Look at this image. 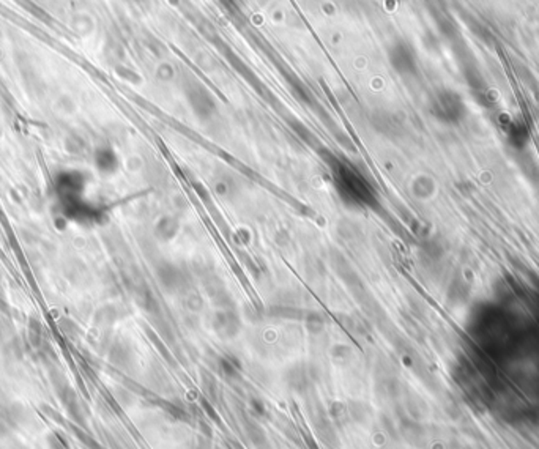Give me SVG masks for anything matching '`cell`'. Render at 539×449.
Listing matches in <instances>:
<instances>
[{"label":"cell","instance_id":"obj_1","mask_svg":"<svg viewBox=\"0 0 539 449\" xmlns=\"http://www.w3.org/2000/svg\"><path fill=\"white\" fill-rule=\"evenodd\" d=\"M330 168L333 183L344 202L357 206V209H361V206L371 209L377 204L375 189L357 169L337 159L331 161Z\"/></svg>","mask_w":539,"mask_h":449},{"label":"cell","instance_id":"obj_2","mask_svg":"<svg viewBox=\"0 0 539 449\" xmlns=\"http://www.w3.org/2000/svg\"><path fill=\"white\" fill-rule=\"evenodd\" d=\"M431 114L441 123L454 125L466 115V105L456 91L440 90L431 101Z\"/></svg>","mask_w":539,"mask_h":449},{"label":"cell","instance_id":"obj_4","mask_svg":"<svg viewBox=\"0 0 539 449\" xmlns=\"http://www.w3.org/2000/svg\"><path fill=\"white\" fill-rule=\"evenodd\" d=\"M186 96L193 112L196 114L199 118H209L210 115L216 111L213 98H211L210 91L207 89H204L202 85L199 84L191 85V89L186 91Z\"/></svg>","mask_w":539,"mask_h":449},{"label":"cell","instance_id":"obj_3","mask_svg":"<svg viewBox=\"0 0 539 449\" xmlns=\"http://www.w3.org/2000/svg\"><path fill=\"white\" fill-rule=\"evenodd\" d=\"M388 60L399 76H414L418 71L416 53L407 42H394L388 49Z\"/></svg>","mask_w":539,"mask_h":449}]
</instances>
